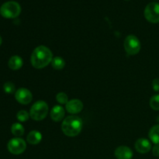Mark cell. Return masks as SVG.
<instances>
[{
	"instance_id": "cell-1",
	"label": "cell",
	"mask_w": 159,
	"mask_h": 159,
	"mask_svg": "<svg viewBox=\"0 0 159 159\" xmlns=\"http://www.w3.org/2000/svg\"><path fill=\"white\" fill-rule=\"evenodd\" d=\"M53 58V53L51 49L44 45H40L33 51L30 56V63L34 68L42 69L51 63Z\"/></svg>"
},
{
	"instance_id": "cell-2",
	"label": "cell",
	"mask_w": 159,
	"mask_h": 159,
	"mask_svg": "<svg viewBox=\"0 0 159 159\" xmlns=\"http://www.w3.org/2000/svg\"><path fill=\"white\" fill-rule=\"evenodd\" d=\"M83 127L82 120L79 116L71 115L65 117L61 124V130L64 134L69 138H74L81 133Z\"/></svg>"
},
{
	"instance_id": "cell-3",
	"label": "cell",
	"mask_w": 159,
	"mask_h": 159,
	"mask_svg": "<svg viewBox=\"0 0 159 159\" xmlns=\"http://www.w3.org/2000/svg\"><path fill=\"white\" fill-rule=\"evenodd\" d=\"M29 113L30 118L34 120H43L49 113V107L45 101H37L30 107Z\"/></svg>"
},
{
	"instance_id": "cell-4",
	"label": "cell",
	"mask_w": 159,
	"mask_h": 159,
	"mask_svg": "<svg viewBox=\"0 0 159 159\" xmlns=\"http://www.w3.org/2000/svg\"><path fill=\"white\" fill-rule=\"evenodd\" d=\"M21 6L17 2L8 1L3 3L0 7V14L6 19H15L20 16Z\"/></svg>"
},
{
	"instance_id": "cell-5",
	"label": "cell",
	"mask_w": 159,
	"mask_h": 159,
	"mask_svg": "<svg viewBox=\"0 0 159 159\" xmlns=\"http://www.w3.org/2000/svg\"><path fill=\"white\" fill-rule=\"evenodd\" d=\"M124 47L128 55H136L141 49V41L135 35H128L124 40Z\"/></svg>"
},
{
	"instance_id": "cell-6",
	"label": "cell",
	"mask_w": 159,
	"mask_h": 159,
	"mask_svg": "<svg viewBox=\"0 0 159 159\" xmlns=\"http://www.w3.org/2000/svg\"><path fill=\"white\" fill-rule=\"evenodd\" d=\"M7 149L12 155H21L26 151V143L21 138H12L8 142Z\"/></svg>"
},
{
	"instance_id": "cell-7",
	"label": "cell",
	"mask_w": 159,
	"mask_h": 159,
	"mask_svg": "<svg viewBox=\"0 0 159 159\" xmlns=\"http://www.w3.org/2000/svg\"><path fill=\"white\" fill-rule=\"evenodd\" d=\"M146 20L152 23H159V3L150 2L146 6L144 11Z\"/></svg>"
},
{
	"instance_id": "cell-8",
	"label": "cell",
	"mask_w": 159,
	"mask_h": 159,
	"mask_svg": "<svg viewBox=\"0 0 159 159\" xmlns=\"http://www.w3.org/2000/svg\"><path fill=\"white\" fill-rule=\"evenodd\" d=\"M15 99L19 103L28 105L33 99L32 93L26 88H20L16 91Z\"/></svg>"
},
{
	"instance_id": "cell-9",
	"label": "cell",
	"mask_w": 159,
	"mask_h": 159,
	"mask_svg": "<svg viewBox=\"0 0 159 159\" xmlns=\"http://www.w3.org/2000/svg\"><path fill=\"white\" fill-rule=\"evenodd\" d=\"M83 102L80 99H73L67 102V104L65 105V110L68 111V113L72 115H75L81 113L83 110Z\"/></svg>"
},
{
	"instance_id": "cell-10",
	"label": "cell",
	"mask_w": 159,
	"mask_h": 159,
	"mask_svg": "<svg viewBox=\"0 0 159 159\" xmlns=\"http://www.w3.org/2000/svg\"><path fill=\"white\" fill-rule=\"evenodd\" d=\"M134 148L140 154H147L152 149L151 141L146 138H139L137 140L134 144Z\"/></svg>"
},
{
	"instance_id": "cell-11",
	"label": "cell",
	"mask_w": 159,
	"mask_h": 159,
	"mask_svg": "<svg viewBox=\"0 0 159 159\" xmlns=\"http://www.w3.org/2000/svg\"><path fill=\"white\" fill-rule=\"evenodd\" d=\"M114 155L116 159H132L133 151L127 146H119L114 152Z\"/></svg>"
},
{
	"instance_id": "cell-12",
	"label": "cell",
	"mask_w": 159,
	"mask_h": 159,
	"mask_svg": "<svg viewBox=\"0 0 159 159\" xmlns=\"http://www.w3.org/2000/svg\"><path fill=\"white\" fill-rule=\"evenodd\" d=\"M65 110L60 105H56L53 107L50 111V116L54 122H60L65 119Z\"/></svg>"
},
{
	"instance_id": "cell-13",
	"label": "cell",
	"mask_w": 159,
	"mask_h": 159,
	"mask_svg": "<svg viewBox=\"0 0 159 159\" xmlns=\"http://www.w3.org/2000/svg\"><path fill=\"white\" fill-rule=\"evenodd\" d=\"M42 141V134L38 130H31L29 134H28L27 137H26V141L29 143L30 144L32 145H36L38 144L40 141Z\"/></svg>"
},
{
	"instance_id": "cell-14",
	"label": "cell",
	"mask_w": 159,
	"mask_h": 159,
	"mask_svg": "<svg viewBox=\"0 0 159 159\" xmlns=\"http://www.w3.org/2000/svg\"><path fill=\"white\" fill-rule=\"evenodd\" d=\"M23 61L21 57L18 55H13L9 58L8 61V65L10 69L16 71V70L20 69L23 67Z\"/></svg>"
},
{
	"instance_id": "cell-15",
	"label": "cell",
	"mask_w": 159,
	"mask_h": 159,
	"mask_svg": "<svg viewBox=\"0 0 159 159\" xmlns=\"http://www.w3.org/2000/svg\"><path fill=\"white\" fill-rule=\"evenodd\" d=\"M148 137L152 142L155 144H159V124L153 126L149 130Z\"/></svg>"
},
{
	"instance_id": "cell-16",
	"label": "cell",
	"mask_w": 159,
	"mask_h": 159,
	"mask_svg": "<svg viewBox=\"0 0 159 159\" xmlns=\"http://www.w3.org/2000/svg\"><path fill=\"white\" fill-rule=\"evenodd\" d=\"M11 132L16 138H20L24 134L25 128L20 123H14L11 127Z\"/></svg>"
},
{
	"instance_id": "cell-17",
	"label": "cell",
	"mask_w": 159,
	"mask_h": 159,
	"mask_svg": "<svg viewBox=\"0 0 159 159\" xmlns=\"http://www.w3.org/2000/svg\"><path fill=\"white\" fill-rule=\"evenodd\" d=\"M51 66L55 70H61L65 66V61L59 56H56L51 61Z\"/></svg>"
},
{
	"instance_id": "cell-18",
	"label": "cell",
	"mask_w": 159,
	"mask_h": 159,
	"mask_svg": "<svg viewBox=\"0 0 159 159\" xmlns=\"http://www.w3.org/2000/svg\"><path fill=\"white\" fill-rule=\"evenodd\" d=\"M149 105H150L151 108L155 111H158L159 110V94L154 95L152 96L149 101Z\"/></svg>"
},
{
	"instance_id": "cell-19",
	"label": "cell",
	"mask_w": 159,
	"mask_h": 159,
	"mask_svg": "<svg viewBox=\"0 0 159 159\" xmlns=\"http://www.w3.org/2000/svg\"><path fill=\"white\" fill-rule=\"evenodd\" d=\"M56 100L61 105H66L69 99H68V96L66 93L64 92H60L56 95Z\"/></svg>"
},
{
	"instance_id": "cell-20",
	"label": "cell",
	"mask_w": 159,
	"mask_h": 159,
	"mask_svg": "<svg viewBox=\"0 0 159 159\" xmlns=\"http://www.w3.org/2000/svg\"><path fill=\"white\" fill-rule=\"evenodd\" d=\"M30 117V113L23 110H20L16 114V118L20 122H26L29 120Z\"/></svg>"
},
{
	"instance_id": "cell-21",
	"label": "cell",
	"mask_w": 159,
	"mask_h": 159,
	"mask_svg": "<svg viewBox=\"0 0 159 159\" xmlns=\"http://www.w3.org/2000/svg\"><path fill=\"white\" fill-rule=\"evenodd\" d=\"M3 90L7 94H12L16 93V86L12 82H7L3 85Z\"/></svg>"
},
{
	"instance_id": "cell-22",
	"label": "cell",
	"mask_w": 159,
	"mask_h": 159,
	"mask_svg": "<svg viewBox=\"0 0 159 159\" xmlns=\"http://www.w3.org/2000/svg\"><path fill=\"white\" fill-rule=\"evenodd\" d=\"M152 89L154 91L159 92V79H155L152 81Z\"/></svg>"
},
{
	"instance_id": "cell-23",
	"label": "cell",
	"mask_w": 159,
	"mask_h": 159,
	"mask_svg": "<svg viewBox=\"0 0 159 159\" xmlns=\"http://www.w3.org/2000/svg\"><path fill=\"white\" fill-rule=\"evenodd\" d=\"M152 154L154 156L159 157V144H155L153 148H152Z\"/></svg>"
},
{
	"instance_id": "cell-24",
	"label": "cell",
	"mask_w": 159,
	"mask_h": 159,
	"mask_svg": "<svg viewBox=\"0 0 159 159\" xmlns=\"http://www.w3.org/2000/svg\"><path fill=\"white\" fill-rule=\"evenodd\" d=\"M2 43V37L0 36V46H1Z\"/></svg>"
},
{
	"instance_id": "cell-25",
	"label": "cell",
	"mask_w": 159,
	"mask_h": 159,
	"mask_svg": "<svg viewBox=\"0 0 159 159\" xmlns=\"http://www.w3.org/2000/svg\"><path fill=\"white\" fill-rule=\"evenodd\" d=\"M158 159H159V158H158Z\"/></svg>"
}]
</instances>
